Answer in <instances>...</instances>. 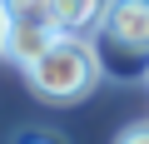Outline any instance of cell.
Instances as JSON below:
<instances>
[{
  "label": "cell",
  "mask_w": 149,
  "mask_h": 144,
  "mask_svg": "<svg viewBox=\"0 0 149 144\" xmlns=\"http://www.w3.org/2000/svg\"><path fill=\"white\" fill-rule=\"evenodd\" d=\"M95 55L104 75H149V0H109L95 25Z\"/></svg>",
  "instance_id": "2"
},
{
  "label": "cell",
  "mask_w": 149,
  "mask_h": 144,
  "mask_svg": "<svg viewBox=\"0 0 149 144\" xmlns=\"http://www.w3.org/2000/svg\"><path fill=\"white\" fill-rule=\"evenodd\" d=\"M5 5V20H30V25H55L50 0H0Z\"/></svg>",
  "instance_id": "5"
},
{
  "label": "cell",
  "mask_w": 149,
  "mask_h": 144,
  "mask_svg": "<svg viewBox=\"0 0 149 144\" xmlns=\"http://www.w3.org/2000/svg\"><path fill=\"white\" fill-rule=\"evenodd\" d=\"M0 40H5V5H0Z\"/></svg>",
  "instance_id": "8"
},
{
  "label": "cell",
  "mask_w": 149,
  "mask_h": 144,
  "mask_svg": "<svg viewBox=\"0 0 149 144\" xmlns=\"http://www.w3.org/2000/svg\"><path fill=\"white\" fill-rule=\"evenodd\" d=\"M114 144H149V124H129V129H119Z\"/></svg>",
  "instance_id": "7"
},
{
  "label": "cell",
  "mask_w": 149,
  "mask_h": 144,
  "mask_svg": "<svg viewBox=\"0 0 149 144\" xmlns=\"http://www.w3.org/2000/svg\"><path fill=\"white\" fill-rule=\"evenodd\" d=\"M55 35H60L55 25H30V20H5V40H0V55H5V60H15V65L25 70V65H35V60L45 55V45H50Z\"/></svg>",
  "instance_id": "3"
},
{
  "label": "cell",
  "mask_w": 149,
  "mask_h": 144,
  "mask_svg": "<svg viewBox=\"0 0 149 144\" xmlns=\"http://www.w3.org/2000/svg\"><path fill=\"white\" fill-rule=\"evenodd\" d=\"M10 144H70V139L60 129H50V124H25V129H15Z\"/></svg>",
  "instance_id": "6"
},
{
  "label": "cell",
  "mask_w": 149,
  "mask_h": 144,
  "mask_svg": "<svg viewBox=\"0 0 149 144\" xmlns=\"http://www.w3.org/2000/svg\"><path fill=\"white\" fill-rule=\"evenodd\" d=\"M109 0H50V15H55V30L60 35H90L100 25Z\"/></svg>",
  "instance_id": "4"
},
{
  "label": "cell",
  "mask_w": 149,
  "mask_h": 144,
  "mask_svg": "<svg viewBox=\"0 0 149 144\" xmlns=\"http://www.w3.org/2000/svg\"><path fill=\"white\" fill-rule=\"evenodd\" d=\"M100 55H95V40L85 35H55L45 45V55L35 65H25V85L50 99V104H80L95 85H100Z\"/></svg>",
  "instance_id": "1"
}]
</instances>
